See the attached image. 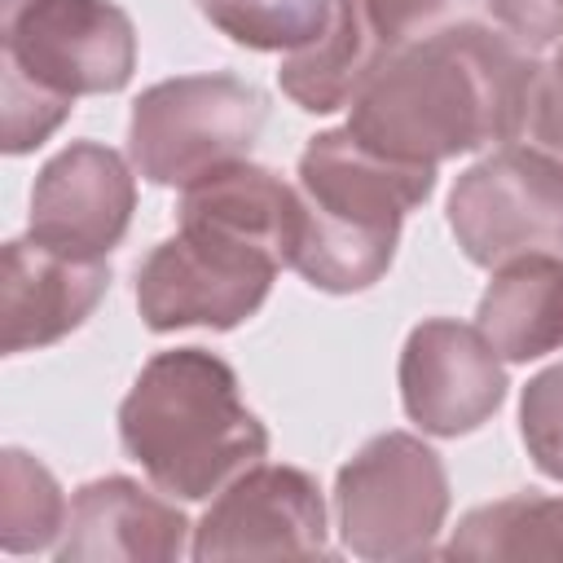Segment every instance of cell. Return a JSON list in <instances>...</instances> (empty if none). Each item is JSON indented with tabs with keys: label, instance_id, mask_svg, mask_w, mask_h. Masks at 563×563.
Instances as JSON below:
<instances>
[{
	"label": "cell",
	"instance_id": "cell-1",
	"mask_svg": "<svg viewBox=\"0 0 563 563\" xmlns=\"http://www.w3.org/2000/svg\"><path fill=\"white\" fill-rule=\"evenodd\" d=\"M541 62L484 22H449L387 53L352 97L347 128L378 154L440 167L444 158L510 145L532 123Z\"/></svg>",
	"mask_w": 563,
	"mask_h": 563
},
{
	"label": "cell",
	"instance_id": "cell-2",
	"mask_svg": "<svg viewBox=\"0 0 563 563\" xmlns=\"http://www.w3.org/2000/svg\"><path fill=\"white\" fill-rule=\"evenodd\" d=\"M299 233L290 268L325 290H369L396 255L400 224L435 189V167L369 150L347 123L317 132L299 154Z\"/></svg>",
	"mask_w": 563,
	"mask_h": 563
},
{
	"label": "cell",
	"instance_id": "cell-3",
	"mask_svg": "<svg viewBox=\"0 0 563 563\" xmlns=\"http://www.w3.org/2000/svg\"><path fill=\"white\" fill-rule=\"evenodd\" d=\"M119 440L154 488L202 501L264 462L268 427L242 405L238 374L207 347H172L141 365L119 405Z\"/></svg>",
	"mask_w": 563,
	"mask_h": 563
},
{
	"label": "cell",
	"instance_id": "cell-4",
	"mask_svg": "<svg viewBox=\"0 0 563 563\" xmlns=\"http://www.w3.org/2000/svg\"><path fill=\"white\" fill-rule=\"evenodd\" d=\"M4 154L44 145L75 97L119 92L136 70V26L114 0H31L0 18Z\"/></svg>",
	"mask_w": 563,
	"mask_h": 563
},
{
	"label": "cell",
	"instance_id": "cell-5",
	"mask_svg": "<svg viewBox=\"0 0 563 563\" xmlns=\"http://www.w3.org/2000/svg\"><path fill=\"white\" fill-rule=\"evenodd\" d=\"M264 119L268 97L255 84L238 75H176L132 101L128 154L150 185L185 189L216 167L242 163Z\"/></svg>",
	"mask_w": 563,
	"mask_h": 563
},
{
	"label": "cell",
	"instance_id": "cell-6",
	"mask_svg": "<svg viewBox=\"0 0 563 563\" xmlns=\"http://www.w3.org/2000/svg\"><path fill=\"white\" fill-rule=\"evenodd\" d=\"M339 537L356 559H422L449 519V471L409 431H383L334 475Z\"/></svg>",
	"mask_w": 563,
	"mask_h": 563
},
{
	"label": "cell",
	"instance_id": "cell-7",
	"mask_svg": "<svg viewBox=\"0 0 563 563\" xmlns=\"http://www.w3.org/2000/svg\"><path fill=\"white\" fill-rule=\"evenodd\" d=\"M277 268L286 264L255 242L211 224H180L136 268V308L154 334L185 325L233 330L260 312Z\"/></svg>",
	"mask_w": 563,
	"mask_h": 563
},
{
	"label": "cell",
	"instance_id": "cell-8",
	"mask_svg": "<svg viewBox=\"0 0 563 563\" xmlns=\"http://www.w3.org/2000/svg\"><path fill=\"white\" fill-rule=\"evenodd\" d=\"M449 229L479 268L563 255V158L510 141L471 163L449 189Z\"/></svg>",
	"mask_w": 563,
	"mask_h": 563
},
{
	"label": "cell",
	"instance_id": "cell-9",
	"mask_svg": "<svg viewBox=\"0 0 563 563\" xmlns=\"http://www.w3.org/2000/svg\"><path fill=\"white\" fill-rule=\"evenodd\" d=\"M282 554H330L325 550V501L308 471L255 462L220 488L194 528V559H282Z\"/></svg>",
	"mask_w": 563,
	"mask_h": 563
},
{
	"label": "cell",
	"instance_id": "cell-10",
	"mask_svg": "<svg viewBox=\"0 0 563 563\" xmlns=\"http://www.w3.org/2000/svg\"><path fill=\"white\" fill-rule=\"evenodd\" d=\"M400 405L427 435L457 440L484 427L506 400V369L479 325L431 317L400 347Z\"/></svg>",
	"mask_w": 563,
	"mask_h": 563
},
{
	"label": "cell",
	"instance_id": "cell-11",
	"mask_svg": "<svg viewBox=\"0 0 563 563\" xmlns=\"http://www.w3.org/2000/svg\"><path fill=\"white\" fill-rule=\"evenodd\" d=\"M136 211V176L119 150L70 141L31 185V238L66 255H110Z\"/></svg>",
	"mask_w": 563,
	"mask_h": 563
},
{
	"label": "cell",
	"instance_id": "cell-12",
	"mask_svg": "<svg viewBox=\"0 0 563 563\" xmlns=\"http://www.w3.org/2000/svg\"><path fill=\"white\" fill-rule=\"evenodd\" d=\"M110 290L106 255H66L13 238L0 251V347L9 356L48 347L79 330Z\"/></svg>",
	"mask_w": 563,
	"mask_h": 563
},
{
	"label": "cell",
	"instance_id": "cell-13",
	"mask_svg": "<svg viewBox=\"0 0 563 563\" xmlns=\"http://www.w3.org/2000/svg\"><path fill=\"white\" fill-rule=\"evenodd\" d=\"M189 519L128 475L75 488L57 541L62 563H172L185 554Z\"/></svg>",
	"mask_w": 563,
	"mask_h": 563
},
{
	"label": "cell",
	"instance_id": "cell-14",
	"mask_svg": "<svg viewBox=\"0 0 563 563\" xmlns=\"http://www.w3.org/2000/svg\"><path fill=\"white\" fill-rule=\"evenodd\" d=\"M180 224H211L242 242L273 251L290 268V246L299 233V189L286 185L277 172L255 163H229L180 194Z\"/></svg>",
	"mask_w": 563,
	"mask_h": 563
},
{
	"label": "cell",
	"instance_id": "cell-15",
	"mask_svg": "<svg viewBox=\"0 0 563 563\" xmlns=\"http://www.w3.org/2000/svg\"><path fill=\"white\" fill-rule=\"evenodd\" d=\"M479 334L501 361H537L563 347V260L523 255L493 273L475 308Z\"/></svg>",
	"mask_w": 563,
	"mask_h": 563
},
{
	"label": "cell",
	"instance_id": "cell-16",
	"mask_svg": "<svg viewBox=\"0 0 563 563\" xmlns=\"http://www.w3.org/2000/svg\"><path fill=\"white\" fill-rule=\"evenodd\" d=\"M383 57H387V48L374 35L361 4L356 0H330L325 31L312 44L282 57L277 84L299 110L330 114L339 106H352V97L365 88V79L374 75V66Z\"/></svg>",
	"mask_w": 563,
	"mask_h": 563
},
{
	"label": "cell",
	"instance_id": "cell-17",
	"mask_svg": "<svg viewBox=\"0 0 563 563\" xmlns=\"http://www.w3.org/2000/svg\"><path fill=\"white\" fill-rule=\"evenodd\" d=\"M449 559H563V497H501L475 506L453 528Z\"/></svg>",
	"mask_w": 563,
	"mask_h": 563
},
{
	"label": "cell",
	"instance_id": "cell-18",
	"mask_svg": "<svg viewBox=\"0 0 563 563\" xmlns=\"http://www.w3.org/2000/svg\"><path fill=\"white\" fill-rule=\"evenodd\" d=\"M66 497L53 471L26 449L0 453V545L4 554H40L66 528Z\"/></svg>",
	"mask_w": 563,
	"mask_h": 563
},
{
	"label": "cell",
	"instance_id": "cell-19",
	"mask_svg": "<svg viewBox=\"0 0 563 563\" xmlns=\"http://www.w3.org/2000/svg\"><path fill=\"white\" fill-rule=\"evenodd\" d=\"M198 13L242 48L295 53L330 22V0H194Z\"/></svg>",
	"mask_w": 563,
	"mask_h": 563
},
{
	"label": "cell",
	"instance_id": "cell-20",
	"mask_svg": "<svg viewBox=\"0 0 563 563\" xmlns=\"http://www.w3.org/2000/svg\"><path fill=\"white\" fill-rule=\"evenodd\" d=\"M519 435L545 479H563V361L528 378L519 400Z\"/></svg>",
	"mask_w": 563,
	"mask_h": 563
},
{
	"label": "cell",
	"instance_id": "cell-21",
	"mask_svg": "<svg viewBox=\"0 0 563 563\" xmlns=\"http://www.w3.org/2000/svg\"><path fill=\"white\" fill-rule=\"evenodd\" d=\"M387 53L449 26L471 0H356Z\"/></svg>",
	"mask_w": 563,
	"mask_h": 563
},
{
	"label": "cell",
	"instance_id": "cell-22",
	"mask_svg": "<svg viewBox=\"0 0 563 563\" xmlns=\"http://www.w3.org/2000/svg\"><path fill=\"white\" fill-rule=\"evenodd\" d=\"M488 9L523 48L563 44V0H488Z\"/></svg>",
	"mask_w": 563,
	"mask_h": 563
},
{
	"label": "cell",
	"instance_id": "cell-23",
	"mask_svg": "<svg viewBox=\"0 0 563 563\" xmlns=\"http://www.w3.org/2000/svg\"><path fill=\"white\" fill-rule=\"evenodd\" d=\"M528 136L563 158V44L554 48L550 62H541L537 70V92H532V123Z\"/></svg>",
	"mask_w": 563,
	"mask_h": 563
},
{
	"label": "cell",
	"instance_id": "cell-24",
	"mask_svg": "<svg viewBox=\"0 0 563 563\" xmlns=\"http://www.w3.org/2000/svg\"><path fill=\"white\" fill-rule=\"evenodd\" d=\"M22 4H31V0H4V13H18ZM4 13H0V18H4Z\"/></svg>",
	"mask_w": 563,
	"mask_h": 563
}]
</instances>
